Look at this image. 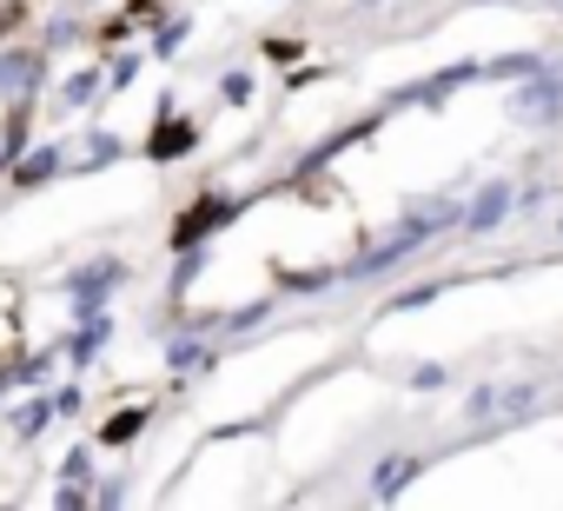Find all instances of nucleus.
Segmentation results:
<instances>
[{"instance_id": "nucleus-1", "label": "nucleus", "mask_w": 563, "mask_h": 511, "mask_svg": "<svg viewBox=\"0 0 563 511\" xmlns=\"http://www.w3.org/2000/svg\"><path fill=\"white\" fill-rule=\"evenodd\" d=\"M517 113H523V120H556V87H550V80H530V87L517 94Z\"/></svg>"}, {"instance_id": "nucleus-2", "label": "nucleus", "mask_w": 563, "mask_h": 511, "mask_svg": "<svg viewBox=\"0 0 563 511\" xmlns=\"http://www.w3.org/2000/svg\"><path fill=\"white\" fill-rule=\"evenodd\" d=\"M179 146H192V127H186L179 113H166V120H159V133H153V160H173Z\"/></svg>"}, {"instance_id": "nucleus-3", "label": "nucleus", "mask_w": 563, "mask_h": 511, "mask_svg": "<svg viewBox=\"0 0 563 511\" xmlns=\"http://www.w3.org/2000/svg\"><path fill=\"white\" fill-rule=\"evenodd\" d=\"M504 206H510V186H484V193H477V206H471V226H497V219H504Z\"/></svg>"}, {"instance_id": "nucleus-4", "label": "nucleus", "mask_w": 563, "mask_h": 511, "mask_svg": "<svg viewBox=\"0 0 563 511\" xmlns=\"http://www.w3.org/2000/svg\"><path fill=\"white\" fill-rule=\"evenodd\" d=\"M212 219H225V206H219V199H206V213H192V219L179 226V239H192V232H206Z\"/></svg>"}, {"instance_id": "nucleus-5", "label": "nucleus", "mask_w": 563, "mask_h": 511, "mask_svg": "<svg viewBox=\"0 0 563 511\" xmlns=\"http://www.w3.org/2000/svg\"><path fill=\"white\" fill-rule=\"evenodd\" d=\"M133 425H140V412H120V418L107 425V438H133Z\"/></svg>"}]
</instances>
